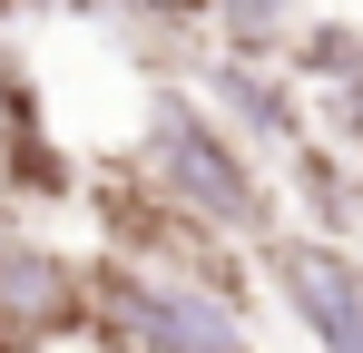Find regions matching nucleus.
<instances>
[{
	"instance_id": "nucleus-1",
	"label": "nucleus",
	"mask_w": 363,
	"mask_h": 353,
	"mask_svg": "<svg viewBox=\"0 0 363 353\" xmlns=\"http://www.w3.org/2000/svg\"><path fill=\"white\" fill-rule=\"evenodd\" d=\"M138 167H147V186H157V206L186 216L196 235H265V226H275L265 176L245 167V147L196 108V99H157Z\"/></svg>"
},
{
	"instance_id": "nucleus-2",
	"label": "nucleus",
	"mask_w": 363,
	"mask_h": 353,
	"mask_svg": "<svg viewBox=\"0 0 363 353\" xmlns=\"http://www.w3.org/2000/svg\"><path fill=\"white\" fill-rule=\"evenodd\" d=\"M89 294H99V324L118 353H255L245 314L216 285L177 275L167 255H108L89 275Z\"/></svg>"
},
{
	"instance_id": "nucleus-3",
	"label": "nucleus",
	"mask_w": 363,
	"mask_h": 353,
	"mask_svg": "<svg viewBox=\"0 0 363 353\" xmlns=\"http://www.w3.org/2000/svg\"><path fill=\"white\" fill-rule=\"evenodd\" d=\"M89 314H99V294L69 255L30 245V235H0V353H40L60 334H79Z\"/></svg>"
},
{
	"instance_id": "nucleus-4",
	"label": "nucleus",
	"mask_w": 363,
	"mask_h": 353,
	"mask_svg": "<svg viewBox=\"0 0 363 353\" xmlns=\"http://www.w3.org/2000/svg\"><path fill=\"white\" fill-rule=\"evenodd\" d=\"M265 275L285 285L295 324L324 353H363V265L344 245H324V235H275V245H265Z\"/></svg>"
},
{
	"instance_id": "nucleus-5",
	"label": "nucleus",
	"mask_w": 363,
	"mask_h": 353,
	"mask_svg": "<svg viewBox=\"0 0 363 353\" xmlns=\"http://www.w3.org/2000/svg\"><path fill=\"white\" fill-rule=\"evenodd\" d=\"M216 108L236 118V128H255V147L265 157H295L304 147V108H295V79L275 69V59H255V50H236V59H216Z\"/></svg>"
},
{
	"instance_id": "nucleus-6",
	"label": "nucleus",
	"mask_w": 363,
	"mask_h": 353,
	"mask_svg": "<svg viewBox=\"0 0 363 353\" xmlns=\"http://www.w3.org/2000/svg\"><path fill=\"white\" fill-rule=\"evenodd\" d=\"M206 10L226 20V40H236V50H265V40H275V30L295 20L304 0H206Z\"/></svg>"
},
{
	"instance_id": "nucleus-7",
	"label": "nucleus",
	"mask_w": 363,
	"mask_h": 353,
	"mask_svg": "<svg viewBox=\"0 0 363 353\" xmlns=\"http://www.w3.org/2000/svg\"><path fill=\"white\" fill-rule=\"evenodd\" d=\"M118 10H138V20H196L206 0H118Z\"/></svg>"
}]
</instances>
